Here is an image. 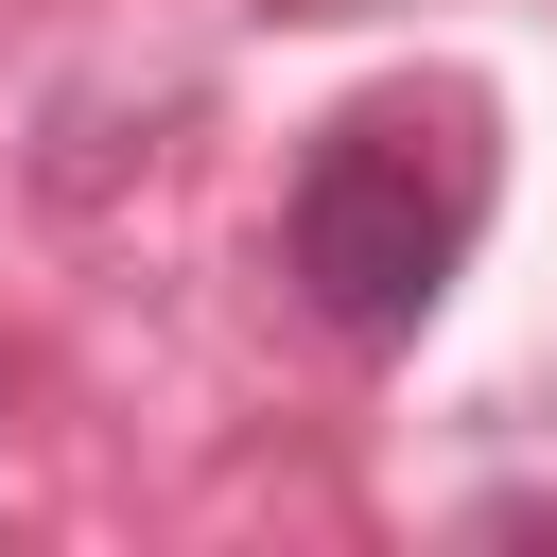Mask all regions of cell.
<instances>
[{"label": "cell", "mask_w": 557, "mask_h": 557, "mask_svg": "<svg viewBox=\"0 0 557 557\" xmlns=\"http://www.w3.org/2000/svg\"><path fill=\"white\" fill-rule=\"evenodd\" d=\"M470 226H487V139H470V104H348V122L296 157V209H278L296 296H313L331 331H366V348H400V331L453 296Z\"/></svg>", "instance_id": "6da1fadb"}, {"label": "cell", "mask_w": 557, "mask_h": 557, "mask_svg": "<svg viewBox=\"0 0 557 557\" xmlns=\"http://www.w3.org/2000/svg\"><path fill=\"white\" fill-rule=\"evenodd\" d=\"M296 17H366V0H296Z\"/></svg>", "instance_id": "7a4b0ae2"}]
</instances>
